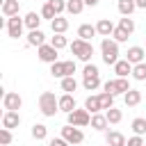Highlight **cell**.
I'll use <instances>...</instances> for the list:
<instances>
[{"label": "cell", "mask_w": 146, "mask_h": 146, "mask_svg": "<svg viewBox=\"0 0 146 146\" xmlns=\"http://www.w3.org/2000/svg\"><path fill=\"white\" fill-rule=\"evenodd\" d=\"M100 52H103V62L107 66H114L119 62V41H114L112 36H105L100 41Z\"/></svg>", "instance_id": "1"}, {"label": "cell", "mask_w": 146, "mask_h": 146, "mask_svg": "<svg viewBox=\"0 0 146 146\" xmlns=\"http://www.w3.org/2000/svg\"><path fill=\"white\" fill-rule=\"evenodd\" d=\"M68 48H71V52H73L80 62H84V64H89V62H91V57H94V43H91V41L75 39Z\"/></svg>", "instance_id": "2"}, {"label": "cell", "mask_w": 146, "mask_h": 146, "mask_svg": "<svg viewBox=\"0 0 146 146\" xmlns=\"http://www.w3.org/2000/svg\"><path fill=\"white\" fill-rule=\"evenodd\" d=\"M39 110L43 116H55L59 112V98H55L52 91H43L39 96Z\"/></svg>", "instance_id": "3"}, {"label": "cell", "mask_w": 146, "mask_h": 146, "mask_svg": "<svg viewBox=\"0 0 146 146\" xmlns=\"http://www.w3.org/2000/svg\"><path fill=\"white\" fill-rule=\"evenodd\" d=\"M75 73V62L73 59H66V62H55V64H50V75L52 78H68V75H73Z\"/></svg>", "instance_id": "4"}, {"label": "cell", "mask_w": 146, "mask_h": 146, "mask_svg": "<svg viewBox=\"0 0 146 146\" xmlns=\"http://www.w3.org/2000/svg\"><path fill=\"white\" fill-rule=\"evenodd\" d=\"M103 89L105 91H110L112 96H123L128 89H130V84H128V78H114V80H107L105 84H103Z\"/></svg>", "instance_id": "5"}, {"label": "cell", "mask_w": 146, "mask_h": 146, "mask_svg": "<svg viewBox=\"0 0 146 146\" xmlns=\"http://www.w3.org/2000/svg\"><path fill=\"white\" fill-rule=\"evenodd\" d=\"M66 116H68V123H71V125H78V128H84V125L91 123V112H89L87 107H84V110H78V107H75V110H73L71 114H66Z\"/></svg>", "instance_id": "6"}, {"label": "cell", "mask_w": 146, "mask_h": 146, "mask_svg": "<svg viewBox=\"0 0 146 146\" xmlns=\"http://www.w3.org/2000/svg\"><path fill=\"white\" fill-rule=\"evenodd\" d=\"M62 137H64V139H66L68 144H73V146H75V144H82V141H84V132H82V130H80L78 125H71V123L62 128Z\"/></svg>", "instance_id": "7"}, {"label": "cell", "mask_w": 146, "mask_h": 146, "mask_svg": "<svg viewBox=\"0 0 146 146\" xmlns=\"http://www.w3.org/2000/svg\"><path fill=\"white\" fill-rule=\"evenodd\" d=\"M36 55H39V59H41L43 64H55V62H59V59H57V48H55L52 43L39 46V48H36Z\"/></svg>", "instance_id": "8"}, {"label": "cell", "mask_w": 146, "mask_h": 146, "mask_svg": "<svg viewBox=\"0 0 146 146\" xmlns=\"http://www.w3.org/2000/svg\"><path fill=\"white\" fill-rule=\"evenodd\" d=\"M23 27H25V21H23L21 16H9V18H7V34H9L11 39L23 36Z\"/></svg>", "instance_id": "9"}, {"label": "cell", "mask_w": 146, "mask_h": 146, "mask_svg": "<svg viewBox=\"0 0 146 146\" xmlns=\"http://www.w3.org/2000/svg\"><path fill=\"white\" fill-rule=\"evenodd\" d=\"M2 105H5V110H14V112H18L21 105H23V98H21L18 94H14V91H7V94L2 96Z\"/></svg>", "instance_id": "10"}, {"label": "cell", "mask_w": 146, "mask_h": 146, "mask_svg": "<svg viewBox=\"0 0 146 146\" xmlns=\"http://www.w3.org/2000/svg\"><path fill=\"white\" fill-rule=\"evenodd\" d=\"M144 57H146V48H141V46H130L128 52H125V59H128L132 66L139 64V62H144Z\"/></svg>", "instance_id": "11"}, {"label": "cell", "mask_w": 146, "mask_h": 146, "mask_svg": "<svg viewBox=\"0 0 146 146\" xmlns=\"http://www.w3.org/2000/svg\"><path fill=\"white\" fill-rule=\"evenodd\" d=\"M18 125H21V114L14 112V110H7V112L2 114V128L14 130V128H18Z\"/></svg>", "instance_id": "12"}, {"label": "cell", "mask_w": 146, "mask_h": 146, "mask_svg": "<svg viewBox=\"0 0 146 146\" xmlns=\"http://www.w3.org/2000/svg\"><path fill=\"white\" fill-rule=\"evenodd\" d=\"M96 34H98V30H96V25H91V23H82V25L78 27V39L91 41Z\"/></svg>", "instance_id": "13"}, {"label": "cell", "mask_w": 146, "mask_h": 146, "mask_svg": "<svg viewBox=\"0 0 146 146\" xmlns=\"http://www.w3.org/2000/svg\"><path fill=\"white\" fill-rule=\"evenodd\" d=\"M96 30H98L100 36H112V32L116 30V25H114L110 18H100V21L96 23Z\"/></svg>", "instance_id": "14"}, {"label": "cell", "mask_w": 146, "mask_h": 146, "mask_svg": "<svg viewBox=\"0 0 146 146\" xmlns=\"http://www.w3.org/2000/svg\"><path fill=\"white\" fill-rule=\"evenodd\" d=\"M114 73H116V78H128V75H132V64L128 59H119L114 64Z\"/></svg>", "instance_id": "15"}, {"label": "cell", "mask_w": 146, "mask_h": 146, "mask_svg": "<svg viewBox=\"0 0 146 146\" xmlns=\"http://www.w3.org/2000/svg\"><path fill=\"white\" fill-rule=\"evenodd\" d=\"M123 103H125L128 107L139 105V103H141V91H139V89H128V91L123 94Z\"/></svg>", "instance_id": "16"}, {"label": "cell", "mask_w": 146, "mask_h": 146, "mask_svg": "<svg viewBox=\"0 0 146 146\" xmlns=\"http://www.w3.org/2000/svg\"><path fill=\"white\" fill-rule=\"evenodd\" d=\"M105 141H107V146H125V144H128L125 137H123L119 130H110V132L105 135Z\"/></svg>", "instance_id": "17"}, {"label": "cell", "mask_w": 146, "mask_h": 146, "mask_svg": "<svg viewBox=\"0 0 146 146\" xmlns=\"http://www.w3.org/2000/svg\"><path fill=\"white\" fill-rule=\"evenodd\" d=\"M41 18H43L41 14H36V11H27L23 21H25V27H27V30H39V25H41Z\"/></svg>", "instance_id": "18"}, {"label": "cell", "mask_w": 146, "mask_h": 146, "mask_svg": "<svg viewBox=\"0 0 146 146\" xmlns=\"http://www.w3.org/2000/svg\"><path fill=\"white\" fill-rule=\"evenodd\" d=\"M75 110V98L71 96V94H64V96H59V112H66V114H71Z\"/></svg>", "instance_id": "19"}, {"label": "cell", "mask_w": 146, "mask_h": 146, "mask_svg": "<svg viewBox=\"0 0 146 146\" xmlns=\"http://www.w3.org/2000/svg\"><path fill=\"white\" fill-rule=\"evenodd\" d=\"M2 14L9 18V16H18V9H21V5H18V0H2Z\"/></svg>", "instance_id": "20"}, {"label": "cell", "mask_w": 146, "mask_h": 146, "mask_svg": "<svg viewBox=\"0 0 146 146\" xmlns=\"http://www.w3.org/2000/svg\"><path fill=\"white\" fill-rule=\"evenodd\" d=\"M46 43V34L41 32V30H30V34H27V46H43Z\"/></svg>", "instance_id": "21"}, {"label": "cell", "mask_w": 146, "mask_h": 146, "mask_svg": "<svg viewBox=\"0 0 146 146\" xmlns=\"http://www.w3.org/2000/svg\"><path fill=\"white\" fill-rule=\"evenodd\" d=\"M116 9H119L121 16H130V14L137 9V2H135V0H119V2H116Z\"/></svg>", "instance_id": "22"}, {"label": "cell", "mask_w": 146, "mask_h": 146, "mask_svg": "<svg viewBox=\"0 0 146 146\" xmlns=\"http://www.w3.org/2000/svg\"><path fill=\"white\" fill-rule=\"evenodd\" d=\"M50 27H52V32H55V34H64V32L68 30V18L57 16V18H52V21H50Z\"/></svg>", "instance_id": "23"}, {"label": "cell", "mask_w": 146, "mask_h": 146, "mask_svg": "<svg viewBox=\"0 0 146 146\" xmlns=\"http://www.w3.org/2000/svg\"><path fill=\"white\" fill-rule=\"evenodd\" d=\"M82 87L87 91H96L100 87V75H82Z\"/></svg>", "instance_id": "24"}, {"label": "cell", "mask_w": 146, "mask_h": 146, "mask_svg": "<svg viewBox=\"0 0 146 146\" xmlns=\"http://www.w3.org/2000/svg\"><path fill=\"white\" fill-rule=\"evenodd\" d=\"M84 107H87L91 114L100 112V110H103V103H100V94H98V96H87V100H84Z\"/></svg>", "instance_id": "25"}, {"label": "cell", "mask_w": 146, "mask_h": 146, "mask_svg": "<svg viewBox=\"0 0 146 146\" xmlns=\"http://www.w3.org/2000/svg\"><path fill=\"white\" fill-rule=\"evenodd\" d=\"M107 114H100V112H96V114H91V128L94 130H105L107 128Z\"/></svg>", "instance_id": "26"}, {"label": "cell", "mask_w": 146, "mask_h": 146, "mask_svg": "<svg viewBox=\"0 0 146 146\" xmlns=\"http://www.w3.org/2000/svg\"><path fill=\"white\" fill-rule=\"evenodd\" d=\"M82 9H84V0H66V11L68 14H82Z\"/></svg>", "instance_id": "27"}, {"label": "cell", "mask_w": 146, "mask_h": 146, "mask_svg": "<svg viewBox=\"0 0 146 146\" xmlns=\"http://www.w3.org/2000/svg\"><path fill=\"white\" fill-rule=\"evenodd\" d=\"M78 89V80L73 78V75H68V78H62V91H66V94H73Z\"/></svg>", "instance_id": "28"}, {"label": "cell", "mask_w": 146, "mask_h": 146, "mask_svg": "<svg viewBox=\"0 0 146 146\" xmlns=\"http://www.w3.org/2000/svg\"><path fill=\"white\" fill-rule=\"evenodd\" d=\"M32 137H34L36 141L46 139V137H48V128H46L43 123H34V125H32Z\"/></svg>", "instance_id": "29"}, {"label": "cell", "mask_w": 146, "mask_h": 146, "mask_svg": "<svg viewBox=\"0 0 146 146\" xmlns=\"http://www.w3.org/2000/svg\"><path fill=\"white\" fill-rule=\"evenodd\" d=\"M132 78H135L137 82H144V80H146V64H144V62H139V64L132 66Z\"/></svg>", "instance_id": "30"}, {"label": "cell", "mask_w": 146, "mask_h": 146, "mask_svg": "<svg viewBox=\"0 0 146 146\" xmlns=\"http://www.w3.org/2000/svg\"><path fill=\"white\" fill-rule=\"evenodd\" d=\"M132 132L135 135H146V119H141V116L132 119Z\"/></svg>", "instance_id": "31"}, {"label": "cell", "mask_w": 146, "mask_h": 146, "mask_svg": "<svg viewBox=\"0 0 146 146\" xmlns=\"http://www.w3.org/2000/svg\"><path fill=\"white\" fill-rule=\"evenodd\" d=\"M50 43L57 48V50H62V48H66V46H71L68 43V39L64 36V34H55V36H50Z\"/></svg>", "instance_id": "32"}, {"label": "cell", "mask_w": 146, "mask_h": 146, "mask_svg": "<svg viewBox=\"0 0 146 146\" xmlns=\"http://www.w3.org/2000/svg\"><path fill=\"white\" fill-rule=\"evenodd\" d=\"M105 114H107V121H110V123H121V119H123L121 110H116V107H110V110H105Z\"/></svg>", "instance_id": "33"}, {"label": "cell", "mask_w": 146, "mask_h": 146, "mask_svg": "<svg viewBox=\"0 0 146 146\" xmlns=\"http://www.w3.org/2000/svg\"><path fill=\"white\" fill-rule=\"evenodd\" d=\"M119 27H123L128 34H132V32H135V21H132L130 16H123V18L119 21Z\"/></svg>", "instance_id": "34"}, {"label": "cell", "mask_w": 146, "mask_h": 146, "mask_svg": "<svg viewBox=\"0 0 146 146\" xmlns=\"http://www.w3.org/2000/svg\"><path fill=\"white\" fill-rule=\"evenodd\" d=\"M41 16H43V18H48V21H52V18H57V11L52 9V5H50V2H46V5L41 7Z\"/></svg>", "instance_id": "35"}, {"label": "cell", "mask_w": 146, "mask_h": 146, "mask_svg": "<svg viewBox=\"0 0 146 146\" xmlns=\"http://www.w3.org/2000/svg\"><path fill=\"white\" fill-rule=\"evenodd\" d=\"M128 36H130V34H128V32H125L123 27H119V25H116V30L112 32V39H114V41H119V43L128 41Z\"/></svg>", "instance_id": "36"}, {"label": "cell", "mask_w": 146, "mask_h": 146, "mask_svg": "<svg viewBox=\"0 0 146 146\" xmlns=\"http://www.w3.org/2000/svg\"><path fill=\"white\" fill-rule=\"evenodd\" d=\"M100 103H103V110H110V107H114V96L110 91H103L100 94Z\"/></svg>", "instance_id": "37"}, {"label": "cell", "mask_w": 146, "mask_h": 146, "mask_svg": "<svg viewBox=\"0 0 146 146\" xmlns=\"http://www.w3.org/2000/svg\"><path fill=\"white\" fill-rule=\"evenodd\" d=\"M11 141H14L11 130H9V128H2V130H0V144H2V146H9Z\"/></svg>", "instance_id": "38"}, {"label": "cell", "mask_w": 146, "mask_h": 146, "mask_svg": "<svg viewBox=\"0 0 146 146\" xmlns=\"http://www.w3.org/2000/svg\"><path fill=\"white\" fill-rule=\"evenodd\" d=\"M48 2H50V5H52V9L57 11V16L66 9V0H48Z\"/></svg>", "instance_id": "39"}, {"label": "cell", "mask_w": 146, "mask_h": 146, "mask_svg": "<svg viewBox=\"0 0 146 146\" xmlns=\"http://www.w3.org/2000/svg\"><path fill=\"white\" fill-rule=\"evenodd\" d=\"M82 75H100V73H98V66L89 62V64L84 66V71H82Z\"/></svg>", "instance_id": "40"}, {"label": "cell", "mask_w": 146, "mask_h": 146, "mask_svg": "<svg viewBox=\"0 0 146 146\" xmlns=\"http://www.w3.org/2000/svg\"><path fill=\"white\" fill-rule=\"evenodd\" d=\"M125 146H144V139H141V135H135V137H130Z\"/></svg>", "instance_id": "41"}, {"label": "cell", "mask_w": 146, "mask_h": 146, "mask_svg": "<svg viewBox=\"0 0 146 146\" xmlns=\"http://www.w3.org/2000/svg\"><path fill=\"white\" fill-rule=\"evenodd\" d=\"M48 146H68V141H66L64 137H55V139H50Z\"/></svg>", "instance_id": "42"}, {"label": "cell", "mask_w": 146, "mask_h": 146, "mask_svg": "<svg viewBox=\"0 0 146 146\" xmlns=\"http://www.w3.org/2000/svg\"><path fill=\"white\" fill-rule=\"evenodd\" d=\"M137 2V9H146V0H135Z\"/></svg>", "instance_id": "43"}, {"label": "cell", "mask_w": 146, "mask_h": 146, "mask_svg": "<svg viewBox=\"0 0 146 146\" xmlns=\"http://www.w3.org/2000/svg\"><path fill=\"white\" fill-rule=\"evenodd\" d=\"M100 0H84V5H89V7H96Z\"/></svg>", "instance_id": "44"}, {"label": "cell", "mask_w": 146, "mask_h": 146, "mask_svg": "<svg viewBox=\"0 0 146 146\" xmlns=\"http://www.w3.org/2000/svg\"><path fill=\"white\" fill-rule=\"evenodd\" d=\"M68 146H73V144H68Z\"/></svg>", "instance_id": "45"}]
</instances>
